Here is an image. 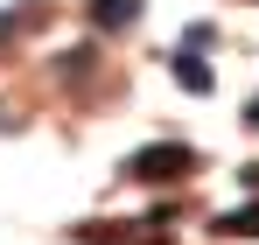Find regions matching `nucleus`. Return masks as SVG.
Returning a JSON list of instances; mask_svg holds the SVG:
<instances>
[{
    "mask_svg": "<svg viewBox=\"0 0 259 245\" xmlns=\"http://www.w3.org/2000/svg\"><path fill=\"white\" fill-rule=\"evenodd\" d=\"M189 168H196V154L175 147V140L147 147V154H133V175H140V182H175V175H189Z\"/></svg>",
    "mask_w": 259,
    "mask_h": 245,
    "instance_id": "obj_1",
    "label": "nucleus"
},
{
    "mask_svg": "<svg viewBox=\"0 0 259 245\" xmlns=\"http://www.w3.org/2000/svg\"><path fill=\"white\" fill-rule=\"evenodd\" d=\"M175 84H182V91H210V63H203L196 49H182V56H175Z\"/></svg>",
    "mask_w": 259,
    "mask_h": 245,
    "instance_id": "obj_2",
    "label": "nucleus"
},
{
    "mask_svg": "<svg viewBox=\"0 0 259 245\" xmlns=\"http://www.w3.org/2000/svg\"><path fill=\"white\" fill-rule=\"evenodd\" d=\"M133 14H140V0H91V21L98 28H126Z\"/></svg>",
    "mask_w": 259,
    "mask_h": 245,
    "instance_id": "obj_3",
    "label": "nucleus"
},
{
    "mask_svg": "<svg viewBox=\"0 0 259 245\" xmlns=\"http://www.w3.org/2000/svg\"><path fill=\"white\" fill-rule=\"evenodd\" d=\"M217 231H224V238H259V203L231 210V217H217Z\"/></svg>",
    "mask_w": 259,
    "mask_h": 245,
    "instance_id": "obj_4",
    "label": "nucleus"
},
{
    "mask_svg": "<svg viewBox=\"0 0 259 245\" xmlns=\"http://www.w3.org/2000/svg\"><path fill=\"white\" fill-rule=\"evenodd\" d=\"M245 126H252V133H259V98H252V105H245Z\"/></svg>",
    "mask_w": 259,
    "mask_h": 245,
    "instance_id": "obj_5",
    "label": "nucleus"
},
{
    "mask_svg": "<svg viewBox=\"0 0 259 245\" xmlns=\"http://www.w3.org/2000/svg\"><path fill=\"white\" fill-rule=\"evenodd\" d=\"M0 35H7V21H0Z\"/></svg>",
    "mask_w": 259,
    "mask_h": 245,
    "instance_id": "obj_6",
    "label": "nucleus"
}]
</instances>
